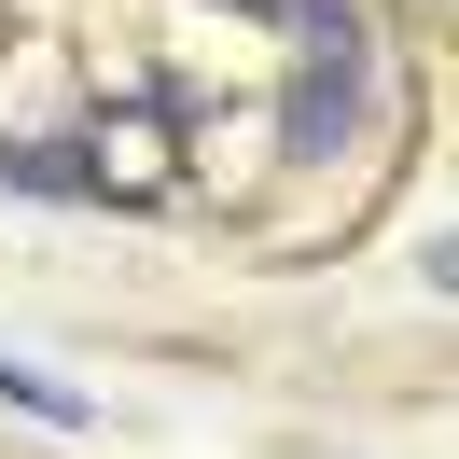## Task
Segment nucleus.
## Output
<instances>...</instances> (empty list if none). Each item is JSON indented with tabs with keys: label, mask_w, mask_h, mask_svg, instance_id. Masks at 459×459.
Masks as SVG:
<instances>
[{
	"label": "nucleus",
	"mask_w": 459,
	"mask_h": 459,
	"mask_svg": "<svg viewBox=\"0 0 459 459\" xmlns=\"http://www.w3.org/2000/svg\"><path fill=\"white\" fill-rule=\"evenodd\" d=\"M292 42H307V84H292V153H334L348 126H362V0H292Z\"/></svg>",
	"instance_id": "1"
},
{
	"label": "nucleus",
	"mask_w": 459,
	"mask_h": 459,
	"mask_svg": "<svg viewBox=\"0 0 459 459\" xmlns=\"http://www.w3.org/2000/svg\"><path fill=\"white\" fill-rule=\"evenodd\" d=\"M70 181H98V195H168V112H140V98H126V112H98V140L70 153Z\"/></svg>",
	"instance_id": "2"
},
{
	"label": "nucleus",
	"mask_w": 459,
	"mask_h": 459,
	"mask_svg": "<svg viewBox=\"0 0 459 459\" xmlns=\"http://www.w3.org/2000/svg\"><path fill=\"white\" fill-rule=\"evenodd\" d=\"M0 403H29V418H70V431H84V403H70L56 376H29V362H0Z\"/></svg>",
	"instance_id": "3"
},
{
	"label": "nucleus",
	"mask_w": 459,
	"mask_h": 459,
	"mask_svg": "<svg viewBox=\"0 0 459 459\" xmlns=\"http://www.w3.org/2000/svg\"><path fill=\"white\" fill-rule=\"evenodd\" d=\"M223 14H279V29H292V0H223Z\"/></svg>",
	"instance_id": "4"
}]
</instances>
